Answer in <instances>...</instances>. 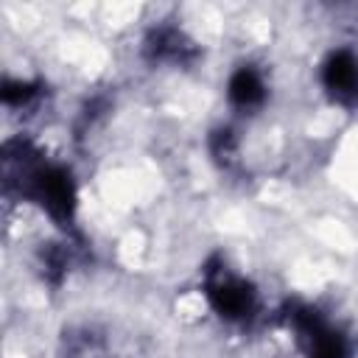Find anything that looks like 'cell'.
<instances>
[{
  "mask_svg": "<svg viewBox=\"0 0 358 358\" xmlns=\"http://www.w3.org/2000/svg\"><path fill=\"white\" fill-rule=\"evenodd\" d=\"M34 196L48 207L53 218H70L73 210V187L70 176L59 168H45L34 173Z\"/></svg>",
  "mask_w": 358,
  "mask_h": 358,
  "instance_id": "1",
  "label": "cell"
},
{
  "mask_svg": "<svg viewBox=\"0 0 358 358\" xmlns=\"http://www.w3.org/2000/svg\"><path fill=\"white\" fill-rule=\"evenodd\" d=\"M324 84L333 92V98H338L341 103L358 101V62H355V56H350V53L330 56V62L324 67Z\"/></svg>",
  "mask_w": 358,
  "mask_h": 358,
  "instance_id": "2",
  "label": "cell"
},
{
  "mask_svg": "<svg viewBox=\"0 0 358 358\" xmlns=\"http://www.w3.org/2000/svg\"><path fill=\"white\" fill-rule=\"evenodd\" d=\"M229 98L238 103V106H255L263 101V81L257 78L255 70H238L229 81Z\"/></svg>",
  "mask_w": 358,
  "mask_h": 358,
  "instance_id": "4",
  "label": "cell"
},
{
  "mask_svg": "<svg viewBox=\"0 0 358 358\" xmlns=\"http://www.w3.org/2000/svg\"><path fill=\"white\" fill-rule=\"evenodd\" d=\"M210 299L215 305V310L227 319H243L252 313L255 308V294L249 285L235 282V280H224V282H213L210 285Z\"/></svg>",
  "mask_w": 358,
  "mask_h": 358,
  "instance_id": "3",
  "label": "cell"
}]
</instances>
